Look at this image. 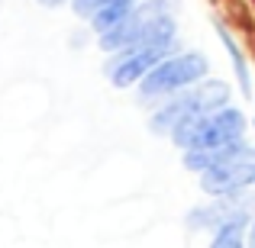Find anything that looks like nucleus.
I'll use <instances>...</instances> for the list:
<instances>
[{"label":"nucleus","instance_id":"obj_7","mask_svg":"<svg viewBox=\"0 0 255 248\" xmlns=\"http://www.w3.org/2000/svg\"><path fill=\"white\" fill-rule=\"evenodd\" d=\"M217 36H220V42H223V49H226V55H230V62H233V71H236L239 90H243L246 97H252V75H249V65H246V55H243V49H239V42L233 39V32L226 29L223 23H217Z\"/></svg>","mask_w":255,"mask_h":248},{"label":"nucleus","instance_id":"obj_12","mask_svg":"<svg viewBox=\"0 0 255 248\" xmlns=\"http://www.w3.org/2000/svg\"><path fill=\"white\" fill-rule=\"evenodd\" d=\"M252 129H255V119H252Z\"/></svg>","mask_w":255,"mask_h":248},{"label":"nucleus","instance_id":"obj_10","mask_svg":"<svg viewBox=\"0 0 255 248\" xmlns=\"http://www.w3.org/2000/svg\"><path fill=\"white\" fill-rule=\"evenodd\" d=\"M246 242H249V248H255V216H252V223H249V236H246Z\"/></svg>","mask_w":255,"mask_h":248},{"label":"nucleus","instance_id":"obj_1","mask_svg":"<svg viewBox=\"0 0 255 248\" xmlns=\"http://www.w3.org/2000/svg\"><path fill=\"white\" fill-rule=\"evenodd\" d=\"M246 113L239 106H223V110L213 113H197V116L181 119L171 129V142L181 152H194V149H226L233 142H243L246 139Z\"/></svg>","mask_w":255,"mask_h":248},{"label":"nucleus","instance_id":"obj_3","mask_svg":"<svg viewBox=\"0 0 255 248\" xmlns=\"http://www.w3.org/2000/svg\"><path fill=\"white\" fill-rule=\"evenodd\" d=\"M210 75V62L200 52H174L165 62H158L149 75L139 81V100H168L174 93L187 90V87L200 84Z\"/></svg>","mask_w":255,"mask_h":248},{"label":"nucleus","instance_id":"obj_2","mask_svg":"<svg viewBox=\"0 0 255 248\" xmlns=\"http://www.w3.org/2000/svg\"><path fill=\"white\" fill-rule=\"evenodd\" d=\"M230 106V84L217 81V78H204L200 84L187 87V90L168 97L162 106H155V113L149 116V129L155 136H171V129L187 116H197V113H213Z\"/></svg>","mask_w":255,"mask_h":248},{"label":"nucleus","instance_id":"obj_11","mask_svg":"<svg viewBox=\"0 0 255 248\" xmlns=\"http://www.w3.org/2000/svg\"><path fill=\"white\" fill-rule=\"evenodd\" d=\"M39 3H42V6H49V10H52V6H62V3H68V0H39Z\"/></svg>","mask_w":255,"mask_h":248},{"label":"nucleus","instance_id":"obj_5","mask_svg":"<svg viewBox=\"0 0 255 248\" xmlns=\"http://www.w3.org/2000/svg\"><path fill=\"white\" fill-rule=\"evenodd\" d=\"M178 52V42H139V45H129V49L117 52V55L107 62V78H110L113 87L126 90V87L139 84L158 62H165L168 55Z\"/></svg>","mask_w":255,"mask_h":248},{"label":"nucleus","instance_id":"obj_9","mask_svg":"<svg viewBox=\"0 0 255 248\" xmlns=\"http://www.w3.org/2000/svg\"><path fill=\"white\" fill-rule=\"evenodd\" d=\"M104 3V0H71V10L78 13V16H84V19H91L94 13H97V6Z\"/></svg>","mask_w":255,"mask_h":248},{"label":"nucleus","instance_id":"obj_6","mask_svg":"<svg viewBox=\"0 0 255 248\" xmlns=\"http://www.w3.org/2000/svg\"><path fill=\"white\" fill-rule=\"evenodd\" d=\"M249 223H252L249 210L230 216L220 229H213V239H210L207 248H249V242H246V236H249Z\"/></svg>","mask_w":255,"mask_h":248},{"label":"nucleus","instance_id":"obj_8","mask_svg":"<svg viewBox=\"0 0 255 248\" xmlns=\"http://www.w3.org/2000/svg\"><path fill=\"white\" fill-rule=\"evenodd\" d=\"M132 6H136V3H126V0H104V3L97 6V13L91 16V29L97 32V36L117 29V26L132 13Z\"/></svg>","mask_w":255,"mask_h":248},{"label":"nucleus","instance_id":"obj_4","mask_svg":"<svg viewBox=\"0 0 255 248\" xmlns=\"http://www.w3.org/2000/svg\"><path fill=\"white\" fill-rule=\"evenodd\" d=\"M249 187H255V145L233 142L226 149L223 162H217L210 171L200 174V190L207 197H239Z\"/></svg>","mask_w":255,"mask_h":248}]
</instances>
